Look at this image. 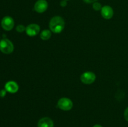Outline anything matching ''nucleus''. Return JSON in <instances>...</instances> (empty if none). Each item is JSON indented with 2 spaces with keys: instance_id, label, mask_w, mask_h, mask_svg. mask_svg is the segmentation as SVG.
I'll use <instances>...</instances> for the list:
<instances>
[{
  "instance_id": "7",
  "label": "nucleus",
  "mask_w": 128,
  "mask_h": 127,
  "mask_svg": "<svg viewBox=\"0 0 128 127\" xmlns=\"http://www.w3.org/2000/svg\"><path fill=\"white\" fill-rule=\"evenodd\" d=\"M25 31L28 36L33 37L39 34L40 31V26L37 24H30L26 27Z\"/></svg>"
},
{
  "instance_id": "1",
  "label": "nucleus",
  "mask_w": 128,
  "mask_h": 127,
  "mask_svg": "<svg viewBox=\"0 0 128 127\" xmlns=\"http://www.w3.org/2000/svg\"><path fill=\"white\" fill-rule=\"evenodd\" d=\"M49 26L51 31L55 34H59L64 28L65 22L61 16H54L50 20Z\"/></svg>"
},
{
  "instance_id": "13",
  "label": "nucleus",
  "mask_w": 128,
  "mask_h": 127,
  "mask_svg": "<svg viewBox=\"0 0 128 127\" xmlns=\"http://www.w3.org/2000/svg\"><path fill=\"white\" fill-rule=\"evenodd\" d=\"M16 30L17 31V32H22L24 31H26V27L24 26L22 24H20L16 27Z\"/></svg>"
},
{
  "instance_id": "3",
  "label": "nucleus",
  "mask_w": 128,
  "mask_h": 127,
  "mask_svg": "<svg viewBox=\"0 0 128 127\" xmlns=\"http://www.w3.org/2000/svg\"><path fill=\"white\" fill-rule=\"evenodd\" d=\"M58 107L60 109L64 111H69L73 107L72 102L68 98L62 97L58 102Z\"/></svg>"
},
{
  "instance_id": "11",
  "label": "nucleus",
  "mask_w": 128,
  "mask_h": 127,
  "mask_svg": "<svg viewBox=\"0 0 128 127\" xmlns=\"http://www.w3.org/2000/svg\"><path fill=\"white\" fill-rule=\"evenodd\" d=\"M51 37V32L50 30H43L40 34V38L43 41L49 40Z\"/></svg>"
},
{
  "instance_id": "4",
  "label": "nucleus",
  "mask_w": 128,
  "mask_h": 127,
  "mask_svg": "<svg viewBox=\"0 0 128 127\" xmlns=\"http://www.w3.org/2000/svg\"><path fill=\"white\" fill-rule=\"evenodd\" d=\"M80 79L84 84H91L96 80V75L92 72H84L81 75Z\"/></svg>"
},
{
  "instance_id": "10",
  "label": "nucleus",
  "mask_w": 128,
  "mask_h": 127,
  "mask_svg": "<svg viewBox=\"0 0 128 127\" xmlns=\"http://www.w3.org/2000/svg\"><path fill=\"white\" fill-rule=\"evenodd\" d=\"M38 127H54V123L51 118L44 117L39 120Z\"/></svg>"
},
{
  "instance_id": "9",
  "label": "nucleus",
  "mask_w": 128,
  "mask_h": 127,
  "mask_svg": "<svg viewBox=\"0 0 128 127\" xmlns=\"http://www.w3.org/2000/svg\"><path fill=\"white\" fill-rule=\"evenodd\" d=\"M5 90L11 93H14L18 91L19 86L14 81H9L5 84Z\"/></svg>"
},
{
  "instance_id": "6",
  "label": "nucleus",
  "mask_w": 128,
  "mask_h": 127,
  "mask_svg": "<svg viewBox=\"0 0 128 127\" xmlns=\"http://www.w3.org/2000/svg\"><path fill=\"white\" fill-rule=\"evenodd\" d=\"M48 3L46 0H38L34 4V9L38 13H42L47 10Z\"/></svg>"
},
{
  "instance_id": "12",
  "label": "nucleus",
  "mask_w": 128,
  "mask_h": 127,
  "mask_svg": "<svg viewBox=\"0 0 128 127\" xmlns=\"http://www.w3.org/2000/svg\"><path fill=\"white\" fill-rule=\"evenodd\" d=\"M102 7L101 4L98 2H95L92 4V8L95 11H100V10H101Z\"/></svg>"
},
{
  "instance_id": "2",
  "label": "nucleus",
  "mask_w": 128,
  "mask_h": 127,
  "mask_svg": "<svg viewBox=\"0 0 128 127\" xmlns=\"http://www.w3.org/2000/svg\"><path fill=\"white\" fill-rule=\"evenodd\" d=\"M0 51L5 54H10L14 51V45L11 41L6 38L0 41Z\"/></svg>"
},
{
  "instance_id": "15",
  "label": "nucleus",
  "mask_w": 128,
  "mask_h": 127,
  "mask_svg": "<svg viewBox=\"0 0 128 127\" xmlns=\"http://www.w3.org/2000/svg\"><path fill=\"white\" fill-rule=\"evenodd\" d=\"M124 119L128 122V107L126 108L124 112Z\"/></svg>"
},
{
  "instance_id": "8",
  "label": "nucleus",
  "mask_w": 128,
  "mask_h": 127,
  "mask_svg": "<svg viewBox=\"0 0 128 127\" xmlns=\"http://www.w3.org/2000/svg\"><path fill=\"white\" fill-rule=\"evenodd\" d=\"M101 13L102 17L106 19H110L114 15V11L112 7L110 6H103L101 10Z\"/></svg>"
},
{
  "instance_id": "14",
  "label": "nucleus",
  "mask_w": 128,
  "mask_h": 127,
  "mask_svg": "<svg viewBox=\"0 0 128 127\" xmlns=\"http://www.w3.org/2000/svg\"><path fill=\"white\" fill-rule=\"evenodd\" d=\"M6 92H7V91L5 89L1 90H0V97H1V98L4 97L6 95Z\"/></svg>"
},
{
  "instance_id": "19",
  "label": "nucleus",
  "mask_w": 128,
  "mask_h": 127,
  "mask_svg": "<svg viewBox=\"0 0 128 127\" xmlns=\"http://www.w3.org/2000/svg\"><path fill=\"white\" fill-rule=\"evenodd\" d=\"M66 1H68V0H66Z\"/></svg>"
},
{
  "instance_id": "18",
  "label": "nucleus",
  "mask_w": 128,
  "mask_h": 127,
  "mask_svg": "<svg viewBox=\"0 0 128 127\" xmlns=\"http://www.w3.org/2000/svg\"><path fill=\"white\" fill-rule=\"evenodd\" d=\"M93 127H102V126L100 125H95L93 126Z\"/></svg>"
},
{
  "instance_id": "17",
  "label": "nucleus",
  "mask_w": 128,
  "mask_h": 127,
  "mask_svg": "<svg viewBox=\"0 0 128 127\" xmlns=\"http://www.w3.org/2000/svg\"><path fill=\"white\" fill-rule=\"evenodd\" d=\"M85 2H86V3H94V2H96V1H98V0H83Z\"/></svg>"
},
{
  "instance_id": "16",
  "label": "nucleus",
  "mask_w": 128,
  "mask_h": 127,
  "mask_svg": "<svg viewBox=\"0 0 128 127\" xmlns=\"http://www.w3.org/2000/svg\"><path fill=\"white\" fill-rule=\"evenodd\" d=\"M66 5H67V1H66V0H62L60 2V6L61 7H66Z\"/></svg>"
},
{
  "instance_id": "5",
  "label": "nucleus",
  "mask_w": 128,
  "mask_h": 127,
  "mask_svg": "<svg viewBox=\"0 0 128 127\" xmlns=\"http://www.w3.org/2000/svg\"><path fill=\"white\" fill-rule=\"evenodd\" d=\"M14 26V21L10 16H5L1 21V26L5 31H10L13 29Z\"/></svg>"
}]
</instances>
